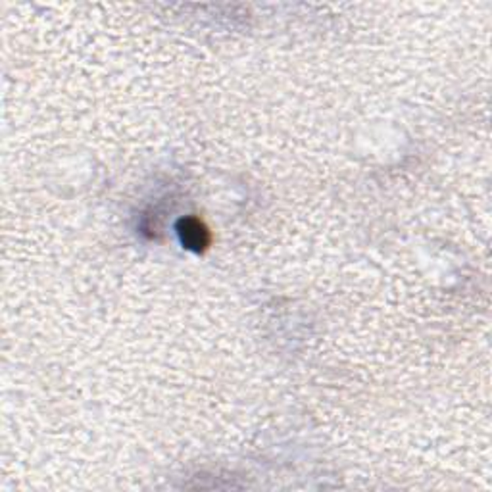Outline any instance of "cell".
<instances>
[{"instance_id": "1", "label": "cell", "mask_w": 492, "mask_h": 492, "mask_svg": "<svg viewBox=\"0 0 492 492\" xmlns=\"http://www.w3.org/2000/svg\"><path fill=\"white\" fill-rule=\"evenodd\" d=\"M175 231H177L179 241H181V244H183V249L196 252V254L208 250L211 237H210L208 227L204 226V221H200L195 216H187L177 221Z\"/></svg>"}]
</instances>
